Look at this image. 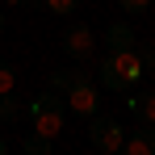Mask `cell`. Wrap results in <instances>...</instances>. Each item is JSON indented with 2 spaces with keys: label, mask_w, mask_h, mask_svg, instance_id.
I'll list each match as a JSON object with an SVG mask.
<instances>
[{
  "label": "cell",
  "mask_w": 155,
  "mask_h": 155,
  "mask_svg": "<svg viewBox=\"0 0 155 155\" xmlns=\"http://www.w3.org/2000/svg\"><path fill=\"white\" fill-rule=\"evenodd\" d=\"M63 92H67V109L76 113V117H92V113H101V92H97V84L84 76V71H63Z\"/></svg>",
  "instance_id": "obj_1"
},
{
  "label": "cell",
  "mask_w": 155,
  "mask_h": 155,
  "mask_svg": "<svg viewBox=\"0 0 155 155\" xmlns=\"http://www.w3.org/2000/svg\"><path fill=\"white\" fill-rule=\"evenodd\" d=\"M63 117H67V101H63L59 92H42V97H34V105H29V126H34V134L54 138V134L63 130Z\"/></svg>",
  "instance_id": "obj_2"
},
{
  "label": "cell",
  "mask_w": 155,
  "mask_h": 155,
  "mask_svg": "<svg viewBox=\"0 0 155 155\" xmlns=\"http://www.w3.org/2000/svg\"><path fill=\"white\" fill-rule=\"evenodd\" d=\"M92 126H88V138H92V147L97 151H122V143H126V126H117L113 117H101V113H92L88 117Z\"/></svg>",
  "instance_id": "obj_3"
},
{
  "label": "cell",
  "mask_w": 155,
  "mask_h": 155,
  "mask_svg": "<svg viewBox=\"0 0 155 155\" xmlns=\"http://www.w3.org/2000/svg\"><path fill=\"white\" fill-rule=\"evenodd\" d=\"M63 51L71 63H84V59H92V29L88 25H71L63 34Z\"/></svg>",
  "instance_id": "obj_4"
},
{
  "label": "cell",
  "mask_w": 155,
  "mask_h": 155,
  "mask_svg": "<svg viewBox=\"0 0 155 155\" xmlns=\"http://www.w3.org/2000/svg\"><path fill=\"white\" fill-rule=\"evenodd\" d=\"M109 59H113V67L122 71L126 88H134V84L143 80V51H138V46H130V51H109Z\"/></svg>",
  "instance_id": "obj_5"
},
{
  "label": "cell",
  "mask_w": 155,
  "mask_h": 155,
  "mask_svg": "<svg viewBox=\"0 0 155 155\" xmlns=\"http://www.w3.org/2000/svg\"><path fill=\"white\" fill-rule=\"evenodd\" d=\"M122 151L126 155H155V126L151 122H138V130L122 143Z\"/></svg>",
  "instance_id": "obj_6"
},
{
  "label": "cell",
  "mask_w": 155,
  "mask_h": 155,
  "mask_svg": "<svg viewBox=\"0 0 155 155\" xmlns=\"http://www.w3.org/2000/svg\"><path fill=\"white\" fill-rule=\"evenodd\" d=\"M105 46H109V51H130V46H134V29L130 25H109Z\"/></svg>",
  "instance_id": "obj_7"
},
{
  "label": "cell",
  "mask_w": 155,
  "mask_h": 155,
  "mask_svg": "<svg viewBox=\"0 0 155 155\" xmlns=\"http://www.w3.org/2000/svg\"><path fill=\"white\" fill-rule=\"evenodd\" d=\"M130 113H134L138 122H151V126H155V92H143V97H134V101H130Z\"/></svg>",
  "instance_id": "obj_8"
},
{
  "label": "cell",
  "mask_w": 155,
  "mask_h": 155,
  "mask_svg": "<svg viewBox=\"0 0 155 155\" xmlns=\"http://www.w3.org/2000/svg\"><path fill=\"white\" fill-rule=\"evenodd\" d=\"M97 76H101V84H105V88H113V92H122V88H126V80H122V71L113 67V59H109V54L101 59V71H97Z\"/></svg>",
  "instance_id": "obj_9"
},
{
  "label": "cell",
  "mask_w": 155,
  "mask_h": 155,
  "mask_svg": "<svg viewBox=\"0 0 155 155\" xmlns=\"http://www.w3.org/2000/svg\"><path fill=\"white\" fill-rule=\"evenodd\" d=\"M51 143L54 138H46V134H29L25 143H21V151L25 155H51Z\"/></svg>",
  "instance_id": "obj_10"
},
{
  "label": "cell",
  "mask_w": 155,
  "mask_h": 155,
  "mask_svg": "<svg viewBox=\"0 0 155 155\" xmlns=\"http://www.w3.org/2000/svg\"><path fill=\"white\" fill-rule=\"evenodd\" d=\"M13 88H17V71H13V67H8V59L0 54V97H4V92H13Z\"/></svg>",
  "instance_id": "obj_11"
},
{
  "label": "cell",
  "mask_w": 155,
  "mask_h": 155,
  "mask_svg": "<svg viewBox=\"0 0 155 155\" xmlns=\"http://www.w3.org/2000/svg\"><path fill=\"white\" fill-rule=\"evenodd\" d=\"M0 122H17V101H13V92L0 97Z\"/></svg>",
  "instance_id": "obj_12"
},
{
  "label": "cell",
  "mask_w": 155,
  "mask_h": 155,
  "mask_svg": "<svg viewBox=\"0 0 155 155\" xmlns=\"http://www.w3.org/2000/svg\"><path fill=\"white\" fill-rule=\"evenodd\" d=\"M42 4L51 8L54 17H67V13H76V4H80V0H42Z\"/></svg>",
  "instance_id": "obj_13"
},
{
  "label": "cell",
  "mask_w": 155,
  "mask_h": 155,
  "mask_svg": "<svg viewBox=\"0 0 155 155\" xmlns=\"http://www.w3.org/2000/svg\"><path fill=\"white\" fill-rule=\"evenodd\" d=\"M117 4H122V8H126V13H143V8H147V4H151V0H117Z\"/></svg>",
  "instance_id": "obj_14"
},
{
  "label": "cell",
  "mask_w": 155,
  "mask_h": 155,
  "mask_svg": "<svg viewBox=\"0 0 155 155\" xmlns=\"http://www.w3.org/2000/svg\"><path fill=\"white\" fill-rule=\"evenodd\" d=\"M4 4H21V8H38L42 0H4Z\"/></svg>",
  "instance_id": "obj_15"
},
{
  "label": "cell",
  "mask_w": 155,
  "mask_h": 155,
  "mask_svg": "<svg viewBox=\"0 0 155 155\" xmlns=\"http://www.w3.org/2000/svg\"><path fill=\"white\" fill-rule=\"evenodd\" d=\"M4 151H8V143H4V138H0V155H4Z\"/></svg>",
  "instance_id": "obj_16"
},
{
  "label": "cell",
  "mask_w": 155,
  "mask_h": 155,
  "mask_svg": "<svg viewBox=\"0 0 155 155\" xmlns=\"http://www.w3.org/2000/svg\"><path fill=\"white\" fill-rule=\"evenodd\" d=\"M0 29H4V13H0Z\"/></svg>",
  "instance_id": "obj_17"
}]
</instances>
